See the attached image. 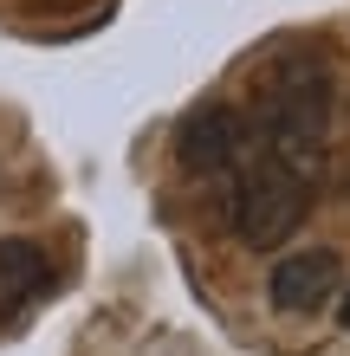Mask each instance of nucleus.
<instances>
[{
	"mask_svg": "<svg viewBox=\"0 0 350 356\" xmlns=\"http://www.w3.org/2000/svg\"><path fill=\"white\" fill-rule=\"evenodd\" d=\"M337 324L350 330V285H344V305H337Z\"/></svg>",
	"mask_w": 350,
	"mask_h": 356,
	"instance_id": "obj_6",
	"label": "nucleus"
},
{
	"mask_svg": "<svg viewBox=\"0 0 350 356\" xmlns=\"http://www.w3.org/2000/svg\"><path fill=\"white\" fill-rule=\"evenodd\" d=\"M312 207H318V175H299L285 162L253 156L228 188V234L253 253H273L312 220Z\"/></svg>",
	"mask_w": 350,
	"mask_h": 356,
	"instance_id": "obj_2",
	"label": "nucleus"
},
{
	"mask_svg": "<svg viewBox=\"0 0 350 356\" xmlns=\"http://www.w3.org/2000/svg\"><path fill=\"white\" fill-rule=\"evenodd\" d=\"M337 291H344V259L331 246H292V253L273 266V279H266V298H273V311H285V318H312Z\"/></svg>",
	"mask_w": 350,
	"mask_h": 356,
	"instance_id": "obj_4",
	"label": "nucleus"
},
{
	"mask_svg": "<svg viewBox=\"0 0 350 356\" xmlns=\"http://www.w3.org/2000/svg\"><path fill=\"white\" fill-rule=\"evenodd\" d=\"M344 201H350V175H344Z\"/></svg>",
	"mask_w": 350,
	"mask_h": 356,
	"instance_id": "obj_7",
	"label": "nucleus"
},
{
	"mask_svg": "<svg viewBox=\"0 0 350 356\" xmlns=\"http://www.w3.org/2000/svg\"><path fill=\"white\" fill-rule=\"evenodd\" d=\"M175 162L189 175H240L253 162V117L240 104H201L175 130Z\"/></svg>",
	"mask_w": 350,
	"mask_h": 356,
	"instance_id": "obj_3",
	"label": "nucleus"
},
{
	"mask_svg": "<svg viewBox=\"0 0 350 356\" xmlns=\"http://www.w3.org/2000/svg\"><path fill=\"white\" fill-rule=\"evenodd\" d=\"M324 136H331V65L292 58L260 85L253 104V156L285 162L299 175H324Z\"/></svg>",
	"mask_w": 350,
	"mask_h": 356,
	"instance_id": "obj_1",
	"label": "nucleus"
},
{
	"mask_svg": "<svg viewBox=\"0 0 350 356\" xmlns=\"http://www.w3.org/2000/svg\"><path fill=\"white\" fill-rule=\"evenodd\" d=\"M52 285V259L39 240H0V318H19L39 291Z\"/></svg>",
	"mask_w": 350,
	"mask_h": 356,
	"instance_id": "obj_5",
	"label": "nucleus"
}]
</instances>
